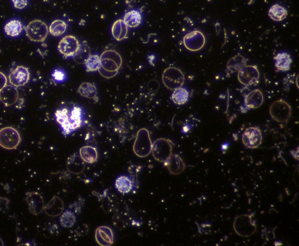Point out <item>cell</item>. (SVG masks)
Segmentation results:
<instances>
[{
	"mask_svg": "<svg viewBox=\"0 0 299 246\" xmlns=\"http://www.w3.org/2000/svg\"><path fill=\"white\" fill-rule=\"evenodd\" d=\"M54 115L64 136L70 135L83 125V109L73 103L57 109Z\"/></svg>",
	"mask_w": 299,
	"mask_h": 246,
	"instance_id": "obj_1",
	"label": "cell"
},
{
	"mask_svg": "<svg viewBox=\"0 0 299 246\" xmlns=\"http://www.w3.org/2000/svg\"><path fill=\"white\" fill-rule=\"evenodd\" d=\"M123 64L120 53L113 49L105 50L100 56V65L98 72L107 79L116 76Z\"/></svg>",
	"mask_w": 299,
	"mask_h": 246,
	"instance_id": "obj_2",
	"label": "cell"
},
{
	"mask_svg": "<svg viewBox=\"0 0 299 246\" xmlns=\"http://www.w3.org/2000/svg\"><path fill=\"white\" fill-rule=\"evenodd\" d=\"M254 213L237 215L233 223L234 231L243 238H249L257 231V221L254 220Z\"/></svg>",
	"mask_w": 299,
	"mask_h": 246,
	"instance_id": "obj_3",
	"label": "cell"
},
{
	"mask_svg": "<svg viewBox=\"0 0 299 246\" xmlns=\"http://www.w3.org/2000/svg\"><path fill=\"white\" fill-rule=\"evenodd\" d=\"M152 143L147 129L142 128L137 132L134 143L133 150L139 158H144L151 153Z\"/></svg>",
	"mask_w": 299,
	"mask_h": 246,
	"instance_id": "obj_4",
	"label": "cell"
},
{
	"mask_svg": "<svg viewBox=\"0 0 299 246\" xmlns=\"http://www.w3.org/2000/svg\"><path fill=\"white\" fill-rule=\"evenodd\" d=\"M174 144L170 140L159 138L152 143L151 153L155 160L164 163L172 155Z\"/></svg>",
	"mask_w": 299,
	"mask_h": 246,
	"instance_id": "obj_5",
	"label": "cell"
},
{
	"mask_svg": "<svg viewBox=\"0 0 299 246\" xmlns=\"http://www.w3.org/2000/svg\"><path fill=\"white\" fill-rule=\"evenodd\" d=\"M185 76L182 71L175 67L166 68L162 74V81L164 86L170 90L182 87L185 83Z\"/></svg>",
	"mask_w": 299,
	"mask_h": 246,
	"instance_id": "obj_6",
	"label": "cell"
},
{
	"mask_svg": "<svg viewBox=\"0 0 299 246\" xmlns=\"http://www.w3.org/2000/svg\"><path fill=\"white\" fill-rule=\"evenodd\" d=\"M27 37L35 42H44L49 33L48 26L39 19L30 22L25 28Z\"/></svg>",
	"mask_w": 299,
	"mask_h": 246,
	"instance_id": "obj_7",
	"label": "cell"
},
{
	"mask_svg": "<svg viewBox=\"0 0 299 246\" xmlns=\"http://www.w3.org/2000/svg\"><path fill=\"white\" fill-rule=\"evenodd\" d=\"M270 114L275 121L284 124L288 122L291 117L292 108L287 102L280 99L271 104Z\"/></svg>",
	"mask_w": 299,
	"mask_h": 246,
	"instance_id": "obj_8",
	"label": "cell"
},
{
	"mask_svg": "<svg viewBox=\"0 0 299 246\" xmlns=\"http://www.w3.org/2000/svg\"><path fill=\"white\" fill-rule=\"evenodd\" d=\"M21 142V136L15 128L8 126L0 129V146L3 149L14 150Z\"/></svg>",
	"mask_w": 299,
	"mask_h": 246,
	"instance_id": "obj_9",
	"label": "cell"
},
{
	"mask_svg": "<svg viewBox=\"0 0 299 246\" xmlns=\"http://www.w3.org/2000/svg\"><path fill=\"white\" fill-rule=\"evenodd\" d=\"M81 43L79 39L73 35H67L60 40L57 49L64 59L73 58L79 50Z\"/></svg>",
	"mask_w": 299,
	"mask_h": 246,
	"instance_id": "obj_10",
	"label": "cell"
},
{
	"mask_svg": "<svg viewBox=\"0 0 299 246\" xmlns=\"http://www.w3.org/2000/svg\"><path fill=\"white\" fill-rule=\"evenodd\" d=\"M237 78L240 83L246 87L256 85L259 83L260 71L256 66L246 65L238 71Z\"/></svg>",
	"mask_w": 299,
	"mask_h": 246,
	"instance_id": "obj_11",
	"label": "cell"
},
{
	"mask_svg": "<svg viewBox=\"0 0 299 246\" xmlns=\"http://www.w3.org/2000/svg\"><path fill=\"white\" fill-rule=\"evenodd\" d=\"M183 43L190 52H198L205 46L206 37L200 30H194L183 37Z\"/></svg>",
	"mask_w": 299,
	"mask_h": 246,
	"instance_id": "obj_12",
	"label": "cell"
},
{
	"mask_svg": "<svg viewBox=\"0 0 299 246\" xmlns=\"http://www.w3.org/2000/svg\"><path fill=\"white\" fill-rule=\"evenodd\" d=\"M263 135L258 126H250L247 128L242 135V142L246 148L251 149H257L263 142Z\"/></svg>",
	"mask_w": 299,
	"mask_h": 246,
	"instance_id": "obj_13",
	"label": "cell"
},
{
	"mask_svg": "<svg viewBox=\"0 0 299 246\" xmlns=\"http://www.w3.org/2000/svg\"><path fill=\"white\" fill-rule=\"evenodd\" d=\"M264 101L263 94L262 92L256 89L248 93L244 98V104L241 107V111L243 113H246L250 109L260 108L263 105Z\"/></svg>",
	"mask_w": 299,
	"mask_h": 246,
	"instance_id": "obj_14",
	"label": "cell"
},
{
	"mask_svg": "<svg viewBox=\"0 0 299 246\" xmlns=\"http://www.w3.org/2000/svg\"><path fill=\"white\" fill-rule=\"evenodd\" d=\"M10 84L15 87L23 86L28 83L30 73L28 68L22 66H17L9 75Z\"/></svg>",
	"mask_w": 299,
	"mask_h": 246,
	"instance_id": "obj_15",
	"label": "cell"
},
{
	"mask_svg": "<svg viewBox=\"0 0 299 246\" xmlns=\"http://www.w3.org/2000/svg\"><path fill=\"white\" fill-rule=\"evenodd\" d=\"M25 201L28 204L30 213L33 215H39L43 211V198L41 195L37 192H28L26 193Z\"/></svg>",
	"mask_w": 299,
	"mask_h": 246,
	"instance_id": "obj_16",
	"label": "cell"
},
{
	"mask_svg": "<svg viewBox=\"0 0 299 246\" xmlns=\"http://www.w3.org/2000/svg\"><path fill=\"white\" fill-rule=\"evenodd\" d=\"M138 183L137 179L133 176H121L115 181V186L119 193L127 194L133 190L134 187H138L136 185Z\"/></svg>",
	"mask_w": 299,
	"mask_h": 246,
	"instance_id": "obj_17",
	"label": "cell"
},
{
	"mask_svg": "<svg viewBox=\"0 0 299 246\" xmlns=\"http://www.w3.org/2000/svg\"><path fill=\"white\" fill-rule=\"evenodd\" d=\"M18 98V91L13 85H6L0 91V100L6 107L15 104Z\"/></svg>",
	"mask_w": 299,
	"mask_h": 246,
	"instance_id": "obj_18",
	"label": "cell"
},
{
	"mask_svg": "<svg viewBox=\"0 0 299 246\" xmlns=\"http://www.w3.org/2000/svg\"><path fill=\"white\" fill-rule=\"evenodd\" d=\"M96 240L100 246H111L114 241V232L108 227H100L96 231Z\"/></svg>",
	"mask_w": 299,
	"mask_h": 246,
	"instance_id": "obj_19",
	"label": "cell"
},
{
	"mask_svg": "<svg viewBox=\"0 0 299 246\" xmlns=\"http://www.w3.org/2000/svg\"><path fill=\"white\" fill-rule=\"evenodd\" d=\"M169 173L173 175L178 176L181 174L185 169L184 162L178 155H172L164 163Z\"/></svg>",
	"mask_w": 299,
	"mask_h": 246,
	"instance_id": "obj_20",
	"label": "cell"
},
{
	"mask_svg": "<svg viewBox=\"0 0 299 246\" xmlns=\"http://www.w3.org/2000/svg\"><path fill=\"white\" fill-rule=\"evenodd\" d=\"M64 210L63 201L58 197L54 196L45 207L43 211L49 217H56L62 214Z\"/></svg>",
	"mask_w": 299,
	"mask_h": 246,
	"instance_id": "obj_21",
	"label": "cell"
},
{
	"mask_svg": "<svg viewBox=\"0 0 299 246\" xmlns=\"http://www.w3.org/2000/svg\"><path fill=\"white\" fill-rule=\"evenodd\" d=\"M86 166L84 160L80 156L74 154L69 157L67 160L66 167L69 172L73 174L83 173Z\"/></svg>",
	"mask_w": 299,
	"mask_h": 246,
	"instance_id": "obj_22",
	"label": "cell"
},
{
	"mask_svg": "<svg viewBox=\"0 0 299 246\" xmlns=\"http://www.w3.org/2000/svg\"><path fill=\"white\" fill-rule=\"evenodd\" d=\"M275 66L281 72H287L291 69L292 60L290 54L283 52L279 53L274 57Z\"/></svg>",
	"mask_w": 299,
	"mask_h": 246,
	"instance_id": "obj_23",
	"label": "cell"
},
{
	"mask_svg": "<svg viewBox=\"0 0 299 246\" xmlns=\"http://www.w3.org/2000/svg\"><path fill=\"white\" fill-rule=\"evenodd\" d=\"M77 93L81 97L92 99L95 102L98 101V90L96 85L90 82L81 83L77 89Z\"/></svg>",
	"mask_w": 299,
	"mask_h": 246,
	"instance_id": "obj_24",
	"label": "cell"
},
{
	"mask_svg": "<svg viewBox=\"0 0 299 246\" xmlns=\"http://www.w3.org/2000/svg\"><path fill=\"white\" fill-rule=\"evenodd\" d=\"M128 26L123 19H119L114 22L111 27V33L114 38L117 41H121L128 36Z\"/></svg>",
	"mask_w": 299,
	"mask_h": 246,
	"instance_id": "obj_25",
	"label": "cell"
},
{
	"mask_svg": "<svg viewBox=\"0 0 299 246\" xmlns=\"http://www.w3.org/2000/svg\"><path fill=\"white\" fill-rule=\"evenodd\" d=\"M247 59L240 54H237L228 61L227 63L226 71L228 74H232L239 71L247 65Z\"/></svg>",
	"mask_w": 299,
	"mask_h": 246,
	"instance_id": "obj_26",
	"label": "cell"
},
{
	"mask_svg": "<svg viewBox=\"0 0 299 246\" xmlns=\"http://www.w3.org/2000/svg\"><path fill=\"white\" fill-rule=\"evenodd\" d=\"M123 20L128 28H137L142 22V12L140 10L132 9L125 13Z\"/></svg>",
	"mask_w": 299,
	"mask_h": 246,
	"instance_id": "obj_27",
	"label": "cell"
},
{
	"mask_svg": "<svg viewBox=\"0 0 299 246\" xmlns=\"http://www.w3.org/2000/svg\"><path fill=\"white\" fill-rule=\"evenodd\" d=\"M80 156L85 163L93 164L98 159L97 150L93 146H84L80 150Z\"/></svg>",
	"mask_w": 299,
	"mask_h": 246,
	"instance_id": "obj_28",
	"label": "cell"
},
{
	"mask_svg": "<svg viewBox=\"0 0 299 246\" xmlns=\"http://www.w3.org/2000/svg\"><path fill=\"white\" fill-rule=\"evenodd\" d=\"M288 15V10L279 4H274L268 11L270 18L275 21L280 22L287 18Z\"/></svg>",
	"mask_w": 299,
	"mask_h": 246,
	"instance_id": "obj_29",
	"label": "cell"
},
{
	"mask_svg": "<svg viewBox=\"0 0 299 246\" xmlns=\"http://www.w3.org/2000/svg\"><path fill=\"white\" fill-rule=\"evenodd\" d=\"M189 98V93L188 90L182 87L173 90L171 100L176 105H182L188 101Z\"/></svg>",
	"mask_w": 299,
	"mask_h": 246,
	"instance_id": "obj_30",
	"label": "cell"
},
{
	"mask_svg": "<svg viewBox=\"0 0 299 246\" xmlns=\"http://www.w3.org/2000/svg\"><path fill=\"white\" fill-rule=\"evenodd\" d=\"M23 29L22 23L18 19L10 20L6 23L4 30L6 35L11 37H16L21 34Z\"/></svg>",
	"mask_w": 299,
	"mask_h": 246,
	"instance_id": "obj_31",
	"label": "cell"
},
{
	"mask_svg": "<svg viewBox=\"0 0 299 246\" xmlns=\"http://www.w3.org/2000/svg\"><path fill=\"white\" fill-rule=\"evenodd\" d=\"M67 28V24L65 21L61 19H56L51 23L49 32L53 36H60L66 32Z\"/></svg>",
	"mask_w": 299,
	"mask_h": 246,
	"instance_id": "obj_32",
	"label": "cell"
},
{
	"mask_svg": "<svg viewBox=\"0 0 299 246\" xmlns=\"http://www.w3.org/2000/svg\"><path fill=\"white\" fill-rule=\"evenodd\" d=\"M87 72H96L99 69L100 56L97 54H90L84 63Z\"/></svg>",
	"mask_w": 299,
	"mask_h": 246,
	"instance_id": "obj_33",
	"label": "cell"
},
{
	"mask_svg": "<svg viewBox=\"0 0 299 246\" xmlns=\"http://www.w3.org/2000/svg\"><path fill=\"white\" fill-rule=\"evenodd\" d=\"M91 54L90 47L88 46L86 42H83L81 44L79 50H78L73 59L78 63H83Z\"/></svg>",
	"mask_w": 299,
	"mask_h": 246,
	"instance_id": "obj_34",
	"label": "cell"
},
{
	"mask_svg": "<svg viewBox=\"0 0 299 246\" xmlns=\"http://www.w3.org/2000/svg\"><path fill=\"white\" fill-rule=\"evenodd\" d=\"M75 223H76V216L72 211L67 210L61 215L60 224L63 228L73 227Z\"/></svg>",
	"mask_w": 299,
	"mask_h": 246,
	"instance_id": "obj_35",
	"label": "cell"
},
{
	"mask_svg": "<svg viewBox=\"0 0 299 246\" xmlns=\"http://www.w3.org/2000/svg\"><path fill=\"white\" fill-rule=\"evenodd\" d=\"M115 197L112 194H104L103 197V207L105 212L107 213H110L114 209V206H115V201L116 200H112V198Z\"/></svg>",
	"mask_w": 299,
	"mask_h": 246,
	"instance_id": "obj_36",
	"label": "cell"
},
{
	"mask_svg": "<svg viewBox=\"0 0 299 246\" xmlns=\"http://www.w3.org/2000/svg\"><path fill=\"white\" fill-rule=\"evenodd\" d=\"M84 204V200L83 198L79 197V199L74 203L70 205L69 208L71 210H73V213L79 214L81 212V209Z\"/></svg>",
	"mask_w": 299,
	"mask_h": 246,
	"instance_id": "obj_37",
	"label": "cell"
},
{
	"mask_svg": "<svg viewBox=\"0 0 299 246\" xmlns=\"http://www.w3.org/2000/svg\"><path fill=\"white\" fill-rule=\"evenodd\" d=\"M9 200L8 198L0 197V211L6 213L9 210Z\"/></svg>",
	"mask_w": 299,
	"mask_h": 246,
	"instance_id": "obj_38",
	"label": "cell"
},
{
	"mask_svg": "<svg viewBox=\"0 0 299 246\" xmlns=\"http://www.w3.org/2000/svg\"><path fill=\"white\" fill-rule=\"evenodd\" d=\"M28 0H12L13 6L16 9H22L28 5Z\"/></svg>",
	"mask_w": 299,
	"mask_h": 246,
	"instance_id": "obj_39",
	"label": "cell"
},
{
	"mask_svg": "<svg viewBox=\"0 0 299 246\" xmlns=\"http://www.w3.org/2000/svg\"><path fill=\"white\" fill-rule=\"evenodd\" d=\"M52 76L54 80L57 81H63L64 79H65V74H64V71L60 70H55L53 71L52 74Z\"/></svg>",
	"mask_w": 299,
	"mask_h": 246,
	"instance_id": "obj_40",
	"label": "cell"
},
{
	"mask_svg": "<svg viewBox=\"0 0 299 246\" xmlns=\"http://www.w3.org/2000/svg\"><path fill=\"white\" fill-rule=\"evenodd\" d=\"M294 83V76H290V74H289L287 78H285L284 81V85L285 86V90H290V84Z\"/></svg>",
	"mask_w": 299,
	"mask_h": 246,
	"instance_id": "obj_41",
	"label": "cell"
},
{
	"mask_svg": "<svg viewBox=\"0 0 299 246\" xmlns=\"http://www.w3.org/2000/svg\"><path fill=\"white\" fill-rule=\"evenodd\" d=\"M6 84H7V78L4 74L0 72V91L6 85Z\"/></svg>",
	"mask_w": 299,
	"mask_h": 246,
	"instance_id": "obj_42",
	"label": "cell"
},
{
	"mask_svg": "<svg viewBox=\"0 0 299 246\" xmlns=\"http://www.w3.org/2000/svg\"><path fill=\"white\" fill-rule=\"evenodd\" d=\"M229 146V143H224V144L222 146V148H221V149H222V151H224V150H226L227 149H228Z\"/></svg>",
	"mask_w": 299,
	"mask_h": 246,
	"instance_id": "obj_43",
	"label": "cell"
}]
</instances>
